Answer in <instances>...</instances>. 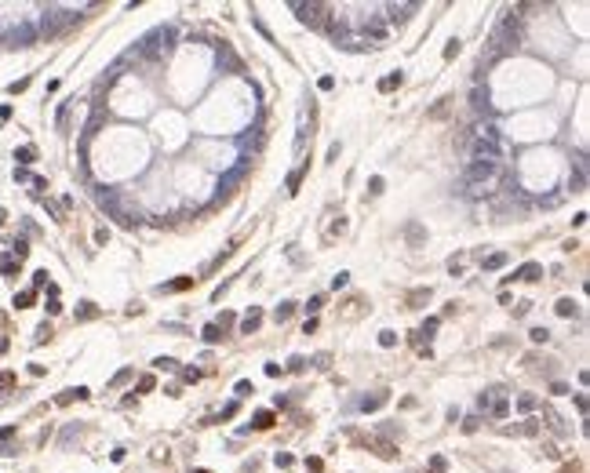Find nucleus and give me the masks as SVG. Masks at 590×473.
Instances as JSON below:
<instances>
[{
  "label": "nucleus",
  "mask_w": 590,
  "mask_h": 473,
  "mask_svg": "<svg viewBox=\"0 0 590 473\" xmlns=\"http://www.w3.org/2000/svg\"><path fill=\"white\" fill-rule=\"evenodd\" d=\"M503 179V160H466L463 168V186L470 197H488L492 186Z\"/></svg>",
  "instance_id": "nucleus-1"
},
{
  "label": "nucleus",
  "mask_w": 590,
  "mask_h": 473,
  "mask_svg": "<svg viewBox=\"0 0 590 473\" xmlns=\"http://www.w3.org/2000/svg\"><path fill=\"white\" fill-rule=\"evenodd\" d=\"M518 44H521V15H518V11H503L499 26H495V33H492L495 59H499V55H507V51H514Z\"/></svg>",
  "instance_id": "nucleus-2"
},
{
  "label": "nucleus",
  "mask_w": 590,
  "mask_h": 473,
  "mask_svg": "<svg viewBox=\"0 0 590 473\" xmlns=\"http://www.w3.org/2000/svg\"><path fill=\"white\" fill-rule=\"evenodd\" d=\"M292 11H299V22H306L310 30H328V22H332L328 4H292Z\"/></svg>",
  "instance_id": "nucleus-3"
},
{
  "label": "nucleus",
  "mask_w": 590,
  "mask_h": 473,
  "mask_svg": "<svg viewBox=\"0 0 590 473\" xmlns=\"http://www.w3.org/2000/svg\"><path fill=\"white\" fill-rule=\"evenodd\" d=\"M142 44H149V48H146L149 55H168L172 44H175V30H172V26H161V30H153Z\"/></svg>",
  "instance_id": "nucleus-4"
},
{
  "label": "nucleus",
  "mask_w": 590,
  "mask_h": 473,
  "mask_svg": "<svg viewBox=\"0 0 590 473\" xmlns=\"http://www.w3.org/2000/svg\"><path fill=\"white\" fill-rule=\"evenodd\" d=\"M364 40H372V44L386 40V22H382L379 15H368V22H364Z\"/></svg>",
  "instance_id": "nucleus-5"
},
{
  "label": "nucleus",
  "mask_w": 590,
  "mask_h": 473,
  "mask_svg": "<svg viewBox=\"0 0 590 473\" xmlns=\"http://www.w3.org/2000/svg\"><path fill=\"white\" fill-rule=\"evenodd\" d=\"M95 200H99V208H106L113 219L120 215V211H124V208H120V193H117V189H99V193H95Z\"/></svg>",
  "instance_id": "nucleus-6"
},
{
  "label": "nucleus",
  "mask_w": 590,
  "mask_h": 473,
  "mask_svg": "<svg viewBox=\"0 0 590 473\" xmlns=\"http://www.w3.org/2000/svg\"><path fill=\"white\" fill-rule=\"evenodd\" d=\"M386 401H390V393H386V389H376V393H372V397H364V401H361L357 408H361V411H379V408L386 404Z\"/></svg>",
  "instance_id": "nucleus-7"
},
{
  "label": "nucleus",
  "mask_w": 590,
  "mask_h": 473,
  "mask_svg": "<svg viewBox=\"0 0 590 473\" xmlns=\"http://www.w3.org/2000/svg\"><path fill=\"white\" fill-rule=\"evenodd\" d=\"M259 324H262V310H259V306H251V313L241 320V335H255Z\"/></svg>",
  "instance_id": "nucleus-8"
},
{
  "label": "nucleus",
  "mask_w": 590,
  "mask_h": 473,
  "mask_svg": "<svg viewBox=\"0 0 590 473\" xmlns=\"http://www.w3.org/2000/svg\"><path fill=\"white\" fill-rule=\"evenodd\" d=\"M416 7H419V4H386V15H390L393 26H401V22L408 18V11H416Z\"/></svg>",
  "instance_id": "nucleus-9"
},
{
  "label": "nucleus",
  "mask_w": 590,
  "mask_h": 473,
  "mask_svg": "<svg viewBox=\"0 0 590 473\" xmlns=\"http://www.w3.org/2000/svg\"><path fill=\"white\" fill-rule=\"evenodd\" d=\"M88 397H91L88 389H84V386H77V389H62V393L55 397V404H62V408H66V404H73V401H88Z\"/></svg>",
  "instance_id": "nucleus-10"
},
{
  "label": "nucleus",
  "mask_w": 590,
  "mask_h": 473,
  "mask_svg": "<svg viewBox=\"0 0 590 473\" xmlns=\"http://www.w3.org/2000/svg\"><path fill=\"white\" fill-rule=\"evenodd\" d=\"M470 106H474V113H485V109H488V91H485L481 84H474V91H470Z\"/></svg>",
  "instance_id": "nucleus-11"
},
{
  "label": "nucleus",
  "mask_w": 590,
  "mask_h": 473,
  "mask_svg": "<svg viewBox=\"0 0 590 473\" xmlns=\"http://www.w3.org/2000/svg\"><path fill=\"white\" fill-rule=\"evenodd\" d=\"M507 433H521V437H536V433H539V419H524L521 426H507Z\"/></svg>",
  "instance_id": "nucleus-12"
},
{
  "label": "nucleus",
  "mask_w": 590,
  "mask_h": 473,
  "mask_svg": "<svg viewBox=\"0 0 590 473\" xmlns=\"http://www.w3.org/2000/svg\"><path fill=\"white\" fill-rule=\"evenodd\" d=\"M568 186H572V193H579V189L587 186V164H583V153H579V160H576V175H572V182H568Z\"/></svg>",
  "instance_id": "nucleus-13"
},
{
  "label": "nucleus",
  "mask_w": 590,
  "mask_h": 473,
  "mask_svg": "<svg viewBox=\"0 0 590 473\" xmlns=\"http://www.w3.org/2000/svg\"><path fill=\"white\" fill-rule=\"evenodd\" d=\"M514 277H518V281H539V277H543V266L539 262H524Z\"/></svg>",
  "instance_id": "nucleus-14"
},
{
  "label": "nucleus",
  "mask_w": 590,
  "mask_h": 473,
  "mask_svg": "<svg viewBox=\"0 0 590 473\" xmlns=\"http://www.w3.org/2000/svg\"><path fill=\"white\" fill-rule=\"evenodd\" d=\"M507 266V252H495V255H488V258H481V270L485 273H492V270H503Z\"/></svg>",
  "instance_id": "nucleus-15"
},
{
  "label": "nucleus",
  "mask_w": 590,
  "mask_h": 473,
  "mask_svg": "<svg viewBox=\"0 0 590 473\" xmlns=\"http://www.w3.org/2000/svg\"><path fill=\"white\" fill-rule=\"evenodd\" d=\"M437 328H441V317H426V320H423V328H419L416 335H419V339L426 335V346H430V339H434V331H437Z\"/></svg>",
  "instance_id": "nucleus-16"
},
{
  "label": "nucleus",
  "mask_w": 590,
  "mask_h": 473,
  "mask_svg": "<svg viewBox=\"0 0 590 473\" xmlns=\"http://www.w3.org/2000/svg\"><path fill=\"white\" fill-rule=\"evenodd\" d=\"M412 310H419L423 302H430V287H416V291H408V299H405Z\"/></svg>",
  "instance_id": "nucleus-17"
},
{
  "label": "nucleus",
  "mask_w": 590,
  "mask_h": 473,
  "mask_svg": "<svg viewBox=\"0 0 590 473\" xmlns=\"http://www.w3.org/2000/svg\"><path fill=\"white\" fill-rule=\"evenodd\" d=\"M554 310H557V317H576V313H579V306H576V299H557V306H554Z\"/></svg>",
  "instance_id": "nucleus-18"
},
{
  "label": "nucleus",
  "mask_w": 590,
  "mask_h": 473,
  "mask_svg": "<svg viewBox=\"0 0 590 473\" xmlns=\"http://www.w3.org/2000/svg\"><path fill=\"white\" fill-rule=\"evenodd\" d=\"M274 422H277L274 411H255V419H251V426H255V430H270Z\"/></svg>",
  "instance_id": "nucleus-19"
},
{
  "label": "nucleus",
  "mask_w": 590,
  "mask_h": 473,
  "mask_svg": "<svg viewBox=\"0 0 590 473\" xmlns=\"http://www.w3.org/2000/svg\"><path fill=\"white\" fill-rule=\"evenodd\" d=\"M401 80H405V77H401V69H393V73H386V77L379 80V91H393V88H401Z\"/></svg>",
  "instance_id": "nucleus-20"
},
{
  "label": "nucleus",
  "mask_w": 590,
  "mask_h": 473,
  "mask_svg": "<svg viewBox=\"0 0 590 473\" xmlns=\"http://www.w3.org/2000/svg\"><path fill=\"white\" fill-rule=\"evenodd\" d=\"M99 317V306L95 302H80L77 306V320H95Z\"/></svg>",
  "instance_id": "nucleus-21"
},
{
  "label": "nucleus",
  "mask_w": 590,
  "mask_h": 473,
  "mask_svg": "<svg viewBox=\"0 0 590 473\" xmlns=\"http://www.w3.org/2000/svg\"><path fill=\"white\" fill-rule=\"evenodd\" d=\"M15 160L18 164H33L36 160V146H18V150H15Z\"/></svg>",
  "instance_id": "nucleus-22"
},
{
  "label": "nucleus",
  "mask_w": 590,
  "mask_h": 473,
  "mask_svg": "<svg viewBox=\"0 0 590 473\" xmlns=\"http://www.w3.org/2000/svg\"><path fill=\"white\" fill-rule=\"evenodd\" d=\"M222 335H226V331H222L219 324H208V328L201 331V339H204V342H211V346H215V342H222Z\"/></svg>",
  "instance_id": "nucleus-23"
},
{
  "label": "nucleus",
  "mask_w": 590,
  "mask_h": 473,
  "mask_svg": "<svg viewBox=\"0 0 590 473\" xmlns=\"http://www.w3.org/2000/svg\"><path fill=\"white\" fill-rule=\"evenodd\" d=\"M197 281V277H179V281H168V284H161V291H186Z\"/></svg>",
  "instance_id": "nucleus-24"
},
{
  "label": "nucleus",
  "mask_w": 590,
  "mask_h": 473,
  "mask_svg": "<svg viewBox=\"0 0 590 473\" xmlns=\"http://www.w3.org/2000/svg\"><path fill=\"white\" fill-rule=\"evenodd\" d=\"M292 313H295V302H280L277 310H274V320H277V324H284L288 317H292Z\"/></svg>",
  "instance_id": "nucleus-25"
},
{
  "label": "nucleus",
  "mask_w": 590,
  "mask_h": 473,
  "mask_svg": "<svg viewBox=\"0 0 590 473\" xmlns=\"http://www.w3.org/2000/svg\"><path fill=\"white\" fill-rule=\"evenodd\" d=\"M488 411L495 415V419H507V411H510V404H507V397H503V393H499V401H492V408H488Z\"/></svg>",
  "instance_id": "nucleus-26"
},
{
  "label": "nucleus",
  "mask_w": 590,
  "mask_h": 473,
  "mask_svg": "<svg viewBox=\"0 0 590 473\" xmlns=\"http://www.w3.org/2000/svg\"><path fill=\"white\" fill-rule=\"evenodd\" d=\"M219 62H222V66H230V69H241V62H237V55H233V51L226 48V44H222V51H219Z\"/></svg>",
  "instance_id": "nucleus-27"
},
{
  "label": "nucleus",
  "mask_w": 590,
  "mask_h": 473,
  "mask_svg": "<svg viewBox=\"0 0 590 473\" xmlns=\"http://www.w3.org/2000/svg\"><path fill=\"white\" fill-rule=\"evenodd\" d=\"M376 451H379L382 459H393V455H397V444H390V441H376Z\"/></svg>",
  "instance_id": "nucleus-28"
},
{
  "label": "nucleus",
  "mask_w": 590,
  "mask_h": 473,
  "mask_svg": "<svg viewBox=\"0 0 590 473\" xmlns=\"http://www.w3.org/2000/svg\"><path fill=\"white\" fill-rule=\"evenodd\" d=\"M36 302V291H18L15 295V306H18V310H26V306H33Z\"/></svg>",
  "instance_id": "nucleus-29"
},
{
  "label": "nucleus",
  "mask_w": 590,
  "mask_h": 473,
  "mask_svg": "<svg viewBox=\"0 0 590 473\" xmlns=\"http://www.w3.org/2000/svg\"><path fill=\"white\" fill-rule=\"evenodd\" d=\"M518 408H521V411H536V408H539V401H536L532 393H524V397H518Z\"/></svg>",
  "instance_id": "nucleus-30"
},
{
  "label": "nucleus",
  "mask_w": 590,
  "mask_h": 473,
  "mask_svg": "<svg viewBox=\"0 0 590 473\" xmlns=\"http://www.w3.org/2000/svg\"><path fill=\"white\" fill-rule=\"evenodd\" d=\"M448 102H452V98H441V102H437V106H434V109H430V113H426V117H430V120H441V117L448 113Z\"/></svg>",
  "instance_id": "nucleus-31"
},
{
  "label": "nucleus",
  "mask_w": 590,
  "mask_h": 473,
  "mask_svg": "<svg viewBox=\"0 0 590 473\" xmlns=\"http://www.w3.org/2000/svg\"><path fill=\"white\" fill-rule=\"evenodd\" d=\"M153 368H157V372H175L179 364H175L172 357H157V360H153Z\"/></svg>",
  "instance_id": "nucleus-32"
},
{
  "label": "nucleus",
  "mask_w": 590,
  "mask_h": 473,
  "mask_svg": "<svg viewBox=\"0 0 590 473\" xmlns=\"http://www.w3.org/2000/svg\"><path fill=\"white\" fill-rule=\"evenodd\" d=\"M299 182H303V168H295L288 175V193H299Z\"/></svg>",
  "instance_id": "nucleus-33"
},
{
  "label": "nucleus",
  "mask_w": 590,
  "mask_h": 473,
  "mask_svg": "<svg viewBox=\"0 0 590 473\" xmlns=\"http://www.w3.org/2000/svg\"><path fill=\"white\" fill-rule=\"evenodd\" d=\"M306 364H310V360H306V357H292V360H288V372H306Z\"/></svg>",
  "instance_id": "nucleus-34"
},
{
  "label": "nucleus",
  "mask_w": 590,
  "mask_h": 473,
  "mask_svg": "<svg viewBox=\"0 0 590 473\" xmlns=\"http://www.w3.org/2000/svg\"><path fill=\"white\" fill-rule=\"evenodd\" d=\"M153 386H157V378H153V375H142V378H139V393H149Z\"/></svg>",
  "instance_id": "nucleus-35"
},
{
  "label": "nucleus",
  "mask_w": 590,
  "mask_h": 473,
  "mask_svg": "<svg viewBox=\"0 0 590 473\" xmlns=\"http://www.w3.org/2000/svg\"><path fill=\"white\" fill-rule=\"evenodd\" d=\"M528 339H532V342H547V339H550V331H547V328H532V331H528Z\"/></svg>",
  "instance_id": "nucleus-36"
},
{
  "label": "nucleus",
  "mask_w": 590,
  "mask_h": 473,
  "mask_svg": "<svg viewBox=\"0 0 590 473\" xmlns=\"http://www.w3.org/2000/svg\"><path fill=\"white\" fill-rule=\"evenodd\" d=\"M233 415H237V401H230L226 408H222V415H219L215 422H222V419H233Z\"/></svg>",
  "instance_id": "nucleus-37"
},
{
  "label": "nucleus",
  "mask_w": 590,
  "mask_h": 473,
  "mask_svg": "<svg viewBox=\"0 0 590 473\" xmlns=\"http://www.w3.org/2000/svg\"><path fill=\"white\" fill-rule=\"evenodd\" d=\"M15 386V375L11 372H0V393H4V389H11Z\"/></svg>",
  "instance_id": "nucleus-38"
},
{
  "label": "nucleus",
  "mask_w": 590,
  "mask_h": 473,
  "mask_svg": "<svg viewBox=\"0 0 590 473\" xmlns=\"http://www.w3.org/2000/svg\"><path fill=\"white\" fill-rule=\"evenodd\" d=\"M382 186H386V182H382V179H379V175H376V179H372V182H368V193H372V197H379V193H382Z\"/></svg>",
  "instance_id": "nucleus-39"
},
{
  "label": "nucleus",
  "mask_w": 590,
  "mask_h": 473,
  "mask_svg": "<svg viewBox=\"0 0 590 473\" xmlns=\"http://www.w3.org/2000/svg\"><path fill=\"white\" fill-rule=\"evenodd\" d=\"M313 364L321 368V372H328V368H332V357H328V353H317V357H313Z\"/></svg>",
  "instance_id": "nucleus-40"
},
{
  "label": "nucleus",
  "mask_w": 590,
  "mask_h": 473,
  "mask_svg": "<svg viewBox=\"0 0 590 473\" xmlns=\"http://www.w3.org/2000/svg\"><path fill=\"white\" fill-rule=\"evenodd\" d=\"M408 240H412V244H419V240H423V229H419L416 222H412V226H408Z\"/></svg>",
  "instance_id": "nucleus-41"
},
{
  "label": "nucleus",
  "mask_w": 590,
  "mask_h": 473,
  "mask_svg": "<svg viewBox=\"0 0 590 473\" xmlns=\"http://www.w3.org/2000/svg\"><path fill=\"white\" fill-rule=\"evenodd\" d=\"M51 339V324H40V328H36V342H48Z\"/></svg>",
  "instance_id": "nucleus-42"
},
{
  "label": "nucleus",
  "mask_w": 590,
  "mask_h": 473,
  "mask_svg": "<svg viewBox=\"0 0 590 473\" xmlns=\"http://www.w3.org/2000/svg\"><path fill=\"white\" fill-rule=\"evenodd\" d=\"M477 408H481V411H488V408H492V389H488V393H481V397H477Z\"/></svg>",
  "instance_id": "nucleus-43"
},
{
  "label": "nucleus",
  "mask_w": 590,
  "mask_h": 473,
  "mask_svg": "<svg viewBox=\"0 0 590 473\" xmlns=\"http://www.w3.org/2000/svg\"><path fill=\"white\" fill-rule=\"evenodd\" d=\"M277 470H288V466H292V455H284V451H277Z\"/></svg>",
  "instance_id": "nucleus-44"
},
{
  "label": "nucleus",
  "mask_w": 590,
  "mask_h": 473,
  "mask_svg": "<svg viewBox=\"0 0 590 473\" xmlns=\"http://www.w3.org/2000/svg\"><path fill=\"white\" fill-rule=\"evenodd\" d=\"M393 342H397L393 331H379V346H393Z\"/></svg>",
  "instance_id": "nucleus-45"
},
{
  "label": "nucleus",
  "mask_w": 590,
  "mask_h": 473,
  "mask_svg": "<svg viewBox=\"0 0 590 473\" xmlns=\"http://www.w3.org/2000/svg\"><path fill=\"white\" fill-rule=\"evenodd\" d=\"M346 281H350V273H335V277H332V287L339 291V287H346Z\"/></svg>",
  "instance_id": "nucleus-46"
},
{
  "label": "nucleus",
  "mask_w": 590,
  "mask_h": 473,
  "mask_svg": "<svg viewBox=\"0 0 590 473\" xmlns=\"http://www.w3.org/2000/svg\"><path fill=\"white\" fill-rule=\"evenodd\" d=\"M44 284H48V270H36L33 273V287H44Z\"/></svg>",
  "instance_id": "nucleus-47"
},
{
  "label": "nucleus",
  "mask_w": 590,
  "mask_h": 473,
  "mask_svg": "<svg viewBox=\"0 0 590 473\" xmlns=\"http://www.w3.org/2000/svg\"><path fill=\"white\" fill-rule=\"evenodd\" d=\"M251 393H255V386H251V382H237V397H251Z\"/></svg>",
  "instance_id": "nucleus-48"
},
{
  "label": "nucleus",
  "mask_w": 590,
  "mask_h": 473,
  "mask_svg": "<svg viewBox=\"0 0 590 473\" xmlns=\"http://www.w3.org/2000/svg\"><path fill=\"white\" fill-rule=\"evenodd\" d=\"M448 273H452V277L463 273V258H452V262H448Z\"/></svg>",
  "instance_id": "nucleus-49"
},
{
  "label": "nucleus",
  "mask_w": 590,
  "mask_h": 473,
  "mask_svg": "<svg viewBox=\"0 0 590 473\" xmlns=\"http://www.w3.org/2000/svg\"><path fill=\"white\" fill-rule=\"evenodd\" d=\"M0 270H4V277H11V273L18 270V262H15V258H4V266H0Z\"/></svg>",
  "instance_id": "nucleus-50"
},
{
  "label": "nucleus",
  "mask_w": 590,
  "mask_h": 473,
  "mask_svg": "<svg viewBox=\"0 0 590 473\" xmlns=\"http://www.w3.org/2000/svg\"><path fill=\"white\" fill-rule=\"evenodd\" d=\"M215 324H219V328H222V331H226V328H233V313H222V317H219V320H215Z\"/></svg>",
  "instance_id": "nucleus-51"
},
{
  "label": "nucleus",
  "mask_w": 590,
  "mask_h": 473,
  "mask_svg": "<svg viewBox=\"0 0 590 473\" xmlns=\"http://www.w3.org/2000/svg\"><path fill=\"white\" fill-rule=\"evenodd\" d=\"M321 306H324V295H313V299H310V306H306V310H310V313H317V310H321Z\"/></svg>",
  "instance_id": "nucleus-52"
},
{
  "label": "nucleus",
  "mask_w": 590,
  "mask_h": 473,
  "mask_svg": "<svg viewBox=\"0 0 590 473\" xmlns=\"http://www.w3.org/2000/svg\"><path fill=\"white\" fill-rule=\"evenodd\" d=\"M459 55V40H448V48H445V59H455Z\"/></svg>",
  "instance_id": "nucleus-53"
},
{
  "label": "nucleus",
  "mask_w": 590,
  "mask_h": 473,
  "mask_svg": "<svg viewBox=\"0 0 590 473\" xmlns=\"http://www.w3.org/2000/svg\"><path fill=\"white\" fill-rule=\"evenodd\" d=\"M128 378H131V368H124V372H117V375H113V386H120V382H128Z\"/></svg>",
  "instance_id": "nucleus-54"
},
{
  "label": "nucleus",
  "mask_w": 590,
  "mask_h": 473,
  "mask_svg": "<svg viewBox=\"0 0 590 473\" xmlns=\"http://www.w3.org/2000/svg\"><path fill=\"white\" fill-rule=\"evenodd\" d=\"M182 378H186V382H197V378H201V372H197V368H186Z\"/></svg>",
  "instance_id": "nucleus-55"
},
{
  "label": "nucleus",
  "mask_w": 590,
  "mask_h": 473,
  "mask_svg": "<svg viewBox=\"0 0 590 473\" xmlns=\"http://www.w3.org/2000/svg\"><path fill=\"white\" fill-rule=\"evenodd\" d=\"M550 393H557V397H565V393H568V386H565V382H550Z\"/></svg>",
  "instance_id": "nucleus-56"
},
{
  "label": "nucleus",
  "mask_w": 590,
  "mask_h": 473,
  "mask_svg": "<svg viewBox=\"0 0 590 473\" xmlns=\"http://www.w3.org/2000/svg\"><path fill=\"white\" fill-rule=\"evenodd\" d=\"M321 466H324L321 459H306V470H310V473H321Z\"/></svg>",
  "instance_id": "nucleus-57"
},
{
  "label": "nucleus",
  "mask_w": 590,
  "mask_h": 473,
  "mask_svg": "<svg viewBox=\"0 0 590 473\" xmlns=\"http://www.w3.org/2000/svg\"><path fill=\"white\" fill-rule=\"evenodd\" d=\"M313 331H317V317H310V320L303 324V335H313Z\"/></svg>",
  "instance_id": "nucleus-58"
},
{
  "label": "nucleus",
  "mask_w": 590,
  "mask_h": 473,
  "mask_svg": "<svg viewBox=\"0 0 590 473\" xmlns=\"http://www.w3.org/2000/svg\"><path fill=\"white\" fill-rule=\"evenodd\" d=\"M26 88H30V80H15V84H11V95H18V91H26Z\"/></svg>",
  "instance_id": "nucleus-59"
},
{
  "label": "nucleus",
  "mask_w": 590,
  "mask_h": 473,
  "mask_svg": "<svg viewBox=\"0 0 590 473\" xmlns=\"http://www.w3.org/2000/svg\"><path fill=\"white\" fill-rule=\"evenodd\" d=\"M59 310H62V306H59V299H51V295H48V313L55 317V313H59Z\"/></svg>",
  "instance_id": "nucleus-60"
},
{
  "label": "nucleus",
  "mask_w": 590,
  "mask_h": 473,
  "mask_svg": "<svg viewBox=\"0 0 590 473\" xmlns=\"http://www.w3.org/2000/svg\"><path fill=\"white\" fill-rule=\"evenodd\" d=\"M561 473H579V466H561Z\"/></svg>",
  "instance_id": "nucleus-61"
},
{
  "label": "nucleus",
  "mask_w": 590,
  "mask_h": 473,
  "mask_svg": "<svg viewBox=\"0 0 590 473\" xmlns=\"http://www.w3.org/2000/svg\"><path fill=\"white\" fill-rule=\"evenodd\" d=\"M4 222H7V211H4V208H0V226H4Z\"/></svg>",
  "instance_id": "nucleus-62"
},
{
  "label": "nucleus",
  "mask_w": 590,
  "mask_h": 473,
  "mask_svg": "<svg viewBox=\"0 0 590 473\" xmlns=\"http://www.w3.org/2000/svg\"><path fill=\"white\" fill-rule=\"evenodd\" d=\"M190 473H211V470H190Z\"/></svg>",
  "instance_id": "nucleus-63"
},
{
  "label": "nucleus",
  "mask_w": 590,
  "mask_h": 473,
  "mask_svg": "<svg viewBox=\"0 0 590 473\" xmlns=\"http://www.w3.org/2000/svg\"><path fill=\"white\" fill-rule=\"evenodd\" d=\"M430 473H445V470H430Z\"/></svg>",
  "instance_id": "nucleus-64"
}]
</instances>
